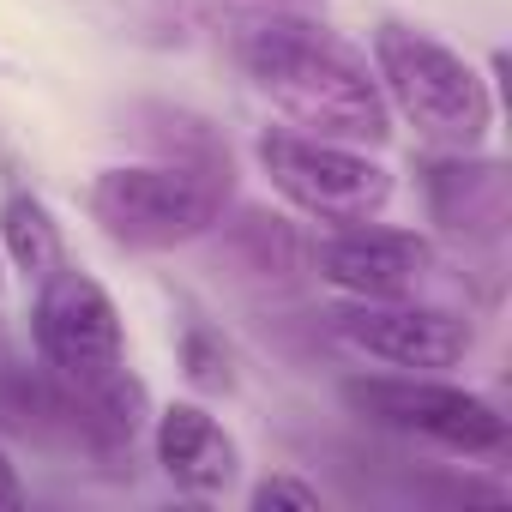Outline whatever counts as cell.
Wrapping results in <instances>:
<instances>
[{"instance_id": "obj_5", "label": "cell", "mask_w": 512, "mask_h": 512, "mask_svg": "<svg viewBox=\"0 0 512 512\" xmlns=\"http://www.w3.org/2000/svg\"><path fill=\"white\" fill-rule=\"evenodd\" d=\"M344 404L362 422L434 440V446L464 452V458H500L512 446V428L488 398L446 386L434 374H356V380H344Z\"/></svg>"}, {"instance_id": "obj_4", "label": "cell", "mask_w": 512, "mask_h": 512, "mask_svg": "<svg viewBox=\"0 0 512 512\" xmlns=\"http://www.w3.org/2000/svg\"><path fill=\"white\" fill-rule=\"evenodd\" d=\"M266 181L308 217L320 223H368L386 211L392 199V175L386 163L368 157V145H344V139H320L302 127H272L253 145Z\"/></svg>"}, {"instance_id": "obj_3", "label": "cell", "mask_w": 512, "mask_h": 512, "mask_svg": "<svg viewBox=\"0 0 512 512\" xmlns=\"http://www.w3.org/2000/svg\"><path fill=\"white\" fill-rule=\"evenodd\" d=\"M229 193H235V169H199V163L157 157V163L103 169L91 181V217L103 223L109 241L163 253V247L211 235L217 217L229 211Z\"/></svg>"}, {"instance_id": "obj_8", "label": "cell", "mask_w": 512, "mask_h": 512, "mask_svg": "<svg viewBox=\"0 0 512 512\" xmlns=\"http://www.w3.org/2000/svg\"><path fill=\"white\" fill-rule=\"evenodd\" d=\"M314 266L332 290L356 296V302H392V296H416L434 272V241L416 229H392V223H332V235L314 247Z\"/></svg>"}, {"instance_id": "obj_10", "label": "cell", "mask_w": 512, "mask_h": 512, "mask_svg": "<svg viewBox=\"0 0 512 512\" xmlns=\"http://www.w3.org/2000/svg\"><path fill=\"white\" fill-rule=\"evenodd\" d=\"M422 199L428 217L458 235V241H500L506 217H512V187H506V163L494 157H470V151H440L422 163Z\"/></svg>"}, {"instance_id": "obj_6", "label": "cell", "mask_w": 512, "mask_h": 512, "mask_svg": "<svg viewBox=\"0 0 512 512\" xmlns=\"http://www.w3.org/2000/svg\"><path fill=\"white\" fill-rule=\"evenodd\" d=\"M31 338H37V362L55 368V374H67V380H91V374H109V368L127 362L121 308L73 260H61L49 278H37Z\"/></svg>"}, {"instance_id": "obj_12", "label": "cell", "mask_w": 512, "mask_h": 512, "mask_svg": "<svg viewBox=\"0 0 512 512\" xmlns=\"http://www.w3.org/2000/svg\"><path fill=\"white\" fill-rule=\"evenodd\" d=\"M223 253H229L241 272H253V278H296L302 260H308L296 223L278 217V211H235L223 223Z\"/></svg>"}, {"instance_id": "obj_1", "label": "cell", "mask_w": 512, "mask_h": 512, "mask_svg": "<svg viewBox=\"0 0 512 512\" xmlns=\"http://www.w3.org/2000/svg\"><path fill=\"white\" fill-rule=\"evenodd\" d=\"M229 49L253 91L272 97L302 133L344 145H386L392 109L362 49H350L326 13H266L229 31Z\"/></svg>"}, {"instance_id": "obj_2", "label": "cell", "mask_w": 512, "mask_h": 512, "mask_svg": "<svg viewBox=\"0 0 512 512\" xmlns=\"http://www.w3.org/2000/svg\"><path fill=\"white\" fill-rule=\"evenodd\" d=\"M374 79L386 109H398L422 139L446 151H476L482 133L494 127V97L488 79L446 49L440 37L416 25H380L374 31Z\"/></svg>"}, {"instance_id": "obj_7", "label": "cell", "mask_w": 512, "mask_h": 512, "mask_svg": "<svg viewBox=\"0 0 512 512\" xmlns=\"http://www.w3.org/2000/svg\"><path fill=\"white\" fill-rule=\"evenodd\" d=\"M332 338L362 350L368 362L410 368V374H440V368H458L470 356V320H458L452 308L410 302V296L338 308L332 314Z\"/></svg>"}, {"instance_id": "obj_17", "label": "cell", "mask_w": 512, "mask_h": 512, "mask_svg": "<svg viewBox=\"0 0 512 512\" xmlns=\"http://www.w3.org/2000/svg\"><path fill=\"white\" fill-rule=\"evenodd\" d=\"M247 506L253 512H272V506H296V512H320V488H308V482H296V476H266L260 488L247 494Z\"/></svg>"}, {"instance_id": "obj_18", "label": "cell", "mask_w": 512, "mask_h": 512, "mask_svg": "<svg viewBox=\"0 0 512 512\" xmlns=\"http://www.w3.org/2000/svg\"><path fill=\"white\" fill-rule=\"evenodd\" d=\"M25 506V488H19V470H13V458L0 452V512H19Z\"/></svg>"}, {"instance_id": "obj_14", "label": "cell", "mask_w": 512, "mask_h": 512, "mask_svg": "<svg viewBox=\"0 0 512 512\" xmlns=\"http://www.w3.org/2000/svg\"><path fill=\"white\" fill-rule=\"evenodd\" d=\"M139 139L169 157V163H199V169H235L223 133L205 121V115H187V109H169V103H145L139 109Z\"/></svg>"}, {"instance_id": "obj_11", "label": "cell", "mask_w": 512, "mask_h": 512, "mask_svg": "<svg viewBox=\"0 0 512 512\" xmlns=\"http://www.w3.org/2000/svg\"><path fill=\"white\" fill-rule=\"evenodd\" d=\"M151 452L163 464V476L187 494H223L241 470L235 440L223 434V422L205 404H169L151 416Z\"/></svg>"}, {"instance_id": "obj_13", "label": "cell", "mask_w": 512, "mask_h": 512, "mask_svg": "<svg viewBox=\"0 0 512 512\" xmlns=\"http://www.w3.org/2000/svg\"><path fill=\"white\" fill-rule=\"evenodd\" d=\"M0 247H7V260H13L31 284L49 278V272L67 260L61 223H55V211H49L37 193H7V199H0Z\"/></svg>"}, {"instance_id": "obj_16", "label": "cell", "mask_w": 512, "mask_h": 512, "mask_svg": "<svg viewBox=\"0 0 512 512\" xmlns=\"http://www.w3.org/2000/svg\"><path fill=\"white\" fill-rule=\"evenodd\" d=\"M181 362H187V380L205 386V392H229V386H235V374H229V350H223V338H211L205 326H187V338H181Z\"/></svg>"}, {"instance_id": "obj_15", "label": "cell", "mask_w": 512, "mask_h": 512, "mask_svg": "<svg viewBox=\"0 0 512 512\" xmlns=\"http://www.w3.org/2000/svg\"><path fill=\"white\" fill-rule=\"evenodd\" d=\"M193 13L211 31H235V25L266 19V13H326V0H193Z\"/></svg>"}, {"instance_id": "obj_9", "label": "cell", "mask_w": 512, "mask_h": 512, "mask_svg": "<svg viewBox=\"0 0 512 512\" xmlns=\"http://www.w3.org/2000/svg\"><path fill=\"white\" fill-rule=\"evenodd\" d=\"M61 392H67V446L85 452L91 464H109V470L133 464V446L151 428V392H145V380L127 374V362H121L109 374H91V380H67L61 374Z\"/></svg>"}]
</instances>
